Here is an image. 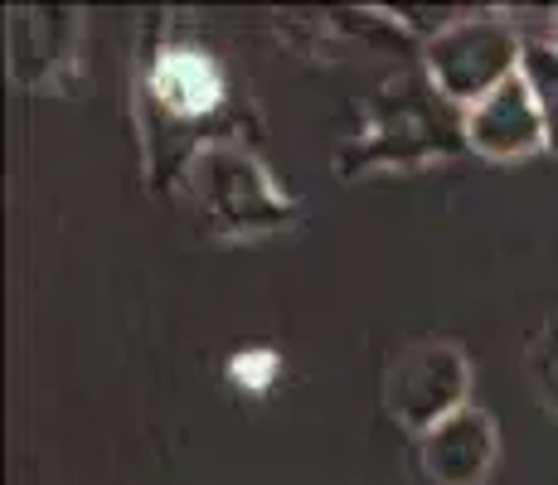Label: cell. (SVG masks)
Segmentation results:
<instances>
[{
	"instance_id": "cell-2",
	"label": "cell",
	"mask_w": 558,
	"mask_h": 485,
	"mask_svg": "<svg viewBox=\"0 0 558 485\" xmlns=\"http://www.w3.org/2000/svg\"><path fill=\"white\" fill-rule=\"evenodd\" d=\"M461 107H452L433 83H403V97H379L369 112V126H364L360 142V166L369 160H413V156H442L447 136H461L466 142V122H461Z\"/></svg>"
},
{
	"instance_id": "cell-8",
	"label": "cell",
	"mask_w": 558,
	"mask_h": 485,
	"mask_svg": "<svg viewBox=\"0 0 558 485\" xmlns=\"http://www.w3.org/2000/svg\"><path fill=\"white\" fill-rule=\"evenodd\" d=\"M524 83H530L534 102H539V117H544V136H549V150L558 156V45H524V63H520Z\"/></svg>"
},
{
	"instance_id": "cell-9",
	"label": "cell",
	"mask_w": 558,
	"mask_h": 485,
	"mask_svg": "<svg viewBox=\"0 0 558 485\" xmlns=\"http://www.w3.org/2000/svg\"><path fill=\"white\" fill-rule=\"evenodd\" d=\"M530 384L539 393V403L558 417V316L544 320V330L530 344Z\"/></svg>"
},
{
	"instance_id": "cell-3",
	"label": "cell",
	"mask_w": 558,
	"mask_h": 485,
	"mask_svg": "<svg viewBox=\"0 0 558 485\" xmlns=\"http://www.w3.org/2000/svg\"><path fill=\"white\" fill-rule=\"evenodd\" d=\"M466 388L471 369L457 344H413L408 354H399V364L389 374V408L403 427H413L423 437L461 408H471Z\"/></svg>"
},
{
	"instance_id": "cell-1",
	"label": "cell",
	"mask_w": 558,
	"mask_h": 485,
	"mask_svg": "<svg viewBox=\"0 0 558 485\" xmlns=\"http://www.w3.org/2000/svg\"><path fill=\"white\" fill-rule=\"evenodd\" d=\"M427 83L447 97L452 107H476L481 97H490L500 83H510L524 63V39L514 35L510 20L476 15L457 20L452 29H442L437 39H427L423 49Z\"/></svg>"
},
{
	"instance_id": "cell-6",
	"label": "cell",
	"mask_w": 558,
	"mask_h": 485,
	"mask_svg": "<svg viewBox=\"0 0 558 485\" xmlns=\"http://www.w3.org/2000/svg\"><path fill=\"white\" fill-rule=\"evenodd\" d=\"M427 481L437 485H476L496 461V423L481 408H461L433 433L417 437Z\"/></svg>"
},
{
	"instance_id": "cell-4",
	"label": "cell",
	"mask_w": 558,
	"mask_h": 485,
	"mask_svg": "<svg viewBox=\"0 0 558 485\" xmlns=\"http://www.w3.org/2000/svg\"><path fill=\"white\" fill-rule=\"evenodd\" d=\"M195 185L214 229L253 233V229H277V223L292 219V209L277 199L267 175L243 150H209V156H199Z\"/></svg>"
},
{
	"instance_id": "cell-5",
	"label": "cell",
	"mask_w": 558,
	"mask_h": 485,
	"mask_svg": "<svg viewBox=\"0 0 558 485\" xmlns=\"http://www.w3.org/2000/svg\"><path fill=\"white\" fill-rule=\"evenodd\" d=\"M461 122H466V146L486 160H524V156H534V150H549L539 102H534L524 73H514V78L500 83L490 97L466 107Z\"/></svg>"
},
{
	"instance_id": "cell-7",
	"label": "cell",
	"mask_w": 558,
	"mask_h": 485,
	"mask_svg": "<svg viewBox=\"0 0 558 485\" xmlns=\"http://www.w3.org/2000/svg\"><path fill=\"white\" fill-rule=\"evenodd\" d=\"M160 93H166L170 107H180V112H199V107L214 102V69L199 59V53H170L166 63H160Z\"/></svg>"
}]
</instances>
